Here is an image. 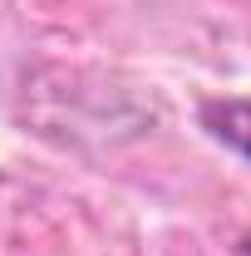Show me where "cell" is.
<instances>
[{
  "label": "cell",
  "instance_id": "cell-1",
  "mask_svg": "<svg viewBox=\"0 0 251 256\" xmlns=\"http://www.w3.org/2000/svg\"><path fill=\"white\" fill-rule=\"evenodd\" d=\"M202 128L222 148L251 158V98H212V104H202Z\"/></svg>",
  "mask_w": 251,
  "mask_h": 256
},
{
  "label": "cell",
  "instance_id": "cell-2",
  "mask_svg": "<svg viewBox=\"0 0 251 256\" xmlns=\"http://www.w3.org/2000/svg\"><path fill=\"white\" fill-rule=\"evenodd\" d=\"M232 256H251V232L242 236V242H236V252H232Z\"/></svg>",
  "mask_w": 251,
  "mask_h": 256
}]
</instances>
